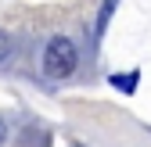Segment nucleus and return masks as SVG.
<instances>
[{
  "label": "nucleus",
  "mask_w": 151,
  "mask_h": 147,
  "mask_svg": "<svg viewBox=\"0 0 151 147\" xmlns=\"http://www.w3.org/2000/svg\"><path fill=\"white\" fill-rule=\"evenodd\" d=\"M76 65H79V54H76V43L68 36H54L43 50V72L50 79H68Z\"/></svg>",
  "instance_id": "nucleus-1"
},
{
  "label": "nucleus",
  "mask_w": 151,
  "mask_h": 147,
  "mask_svg": "<svg viewBox=\"0 0 151 147\" xmlns=\"http://www.w3.org/2000/svg\"><path fill=\"white\" fill-rule=\"evenodd\" d=\"M108 83L115 90H122V93H133V90L140 86V72H119V76H111Z\"/></svg>",
  "instance_id": "nucleus-2"
},
{
  "label": "nucleus",
  "mask_w": 151,
  "mask_h": 147,
  "mask_svg": "<svg viewBox=\"0 0 151 147\" xmlns=\"http://www.w3.org/2000/svg\"><path fill=\"white\" fill-rule=\"evenodd\" d=\"M7 54H11V36H7L4 29H0V61H4Z\"/></svg>",
  "instance_id": "nucleus-3"
},
{
  "label": "nucleus",
  "mask_w": 151,
  "mask_h": 147,
  "mask_svg": "<svg viewBox=\"0 0 151 147\" xmlns=\"http://www.w3.org/2000/svg\"><path fill=\"white\" fill-rule=\"evenodd\" d=\"M111 7H115V0H108V4L101 7V32H104V25H108V18H111Z\"/></svg>",
  "instance_id": "nucleus-4"
},
{
  "label": "nucleus",
  "mask_w": 151,
  "mask_h": 147,
  "mask_svg": "<svg viewBox=\"0 0 151 147\" xmlns=\"http://www.w3.org/2000/svg\"><path fill=\"white\" fill-rule=\"evenodd\" d=\"M4 136H7V126H4V122H0V143H4Z\"/></svg>",
  "instance_id": "nucleus-5"
}]
</instances>
